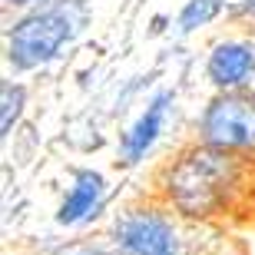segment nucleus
Here are the masks:
<instances>
[{
  "label": "nucleus",
  "instance_id": "obj_1",
  "mask_svg": "<svg viewBox=\"0 0 255 255\" xmlns=\"http://www.w3.org/2000/svg\"><path fill=\"white\" fill-rule=\"evenodd\" d=\"M255 152H226L216 146H189L166 172V199L179 216L212 219L242 212L252 199Z\"/></svg>",
  "mask_w": 255,
  "mask_h": 255
},
{
  "label": "nucleus",
  "instance_id": "obj_2",
  "mask_svg": "<svg viewBox=\"0 0 255 255\" xmlns=\"http://www.w3.org/2000/svg\"><path fill=\"white\" fill-rule=\"evenodd\" d=\"M110 242H113V255H189L186 232L162 209L149 206L120 212Z\"/></svg>",
  "mask_w": 255,
  "mask_h": 255
},
{
  "label": "nucleus",
  "instance_id": "obj_3",
  "mask_svg": "<svg viewBox=\"0 0 255 255\" xmlns=\"http://www.w3.org/2000/svg\"><path fill=\"white\" fill-rule=\"evenodd\" d=\"M73 33V17L63 3L47 10H37L23 17L20 23H13L7 37V57L17 70H33V66H43L60 53L66 40Z\"/></svg>",
  "mask_w": 255,
  "mask_h": 255
},
{
  "label": "nucleus",
  "instance_id": "obj_4",
  "mask_svg": "<svg viewBox=\"0 0 255 255\" xmlns=\"http://www.w3.org/2000/svg\"><path fill=\"white\" fill-rule=\"evenodd\" d=\"M199 136L226 152H255V93H219L199 120Z\"/></svg>",
  "mask_w": 255,
  "mask_h": 255
},
{
  "label": "nucleus",
  "instance_id": "obj_5",
  "mask_svg": "<svg viewBox=\"0 0 255 255\" xmlns=\"http://www.w3.org/2000/svg\"><path fill=\"white\" fill-rule=\"evenodd\" d=\"M206 73L212 80V86H219L222 93H236L255 76V43L246 40H229L219 43L209 53Z\"/></svg>",
  "mask_w": 255,
  "mask_h": 255
},
{
  "label": "nucleus",
  "instance_id": "obj_6",
  "mask_svg": "<svg viewBox=\"0 0 255 255\" xmlns=\"http://www.w3.org/2000/svg\"><path fill=\"white\" fill-rule=\"evenodd\" d=\"M172 103V93H156L149 100V106H146V113L132 123V129L123 136V146H120V156H123L126 166H132V162H139L146 152H149V146L156 142V136L162 132V120H166V110H169Z\"/></svg>",
  "mask_w": 255,
  "mask_h": 255
},
{
  "label": "nucleus",
  "instance_id": "obj_7",
  "mask_svg": "<svg viewBox=\"0 0 255 255\" xmlns=\"http://www.w3.org/2000/svg\"><path fill=\"white\" fill-rule=\"evenodd\" d=\"M103 202V176L93 169H83L76 172L73 186L66 192V199L60 202V212H57V222L60 226H80L86 222L90 216H96V209Z\"/></svg>",
  "mask_w": 255,
  "mask_h": 255
},
{
  "label": "nucleus",
  "instance_id": "obj_8",
  "mask_svg": "<svg viewBox=\"0 0 255 255\" xmlns=\"http://www.w3.org/2000/svg\"><path fill=\"white\" fill-rule=\"evenodd\" d=\"M20 110H23V86L7 80V83H3V110H0V129H3V136L13 129Z\"/></svg>",
  "mask_w": 255,
  "mask_h": 255
},
{
  "label": "nucleus",
  "instance_id": "obj_9",
  "mask_svg": "<svg viewBox=\"0 0 255 255\" xmlns=\"http://www.w3.org/2000/svg\"><path fill=\"white\" fill-rule=\"evenodd\" d=\"M216 10H219V0H189V7L182 10V17H179L182 30H196L199 23H206Z\"/></svg>",
  "mask_w": 255,
  "mask_h": 255
},
{
  "label": "nucleus",
  "instance_id": "obj_10",
  "mask_svg": "<svg viewBox=\"0 0 255 255\" xmlns=\"http://www.w3.org/2000/svg\"><path fill=\"white\" fill-rule=\"evenodd\" d=\"M47 255H113V249H100V246H86V242H73V246H60Z\"/></svg>",
  "mask_w": 255,
  "mask_h": 255
},
{
  "label": "nucleus",
  "instance_id": "obj_11",
  "mask_svg": "<svg viewBox=\"0 0 255 255\" xmlns=\"http://www.w3.org/2000/svg\"><path fill=\"white\" fill-rule=\"evenodd\" d=\"M236 13H249V17L255 20V0H246L242 7H236Z\"/></svg>",
  "mask_w": 255,
  "mask_h": 255
},
{
  "label": "nucleus",
  "instance_id": "obj_12",
  "mask_svg": "<svg viewBox=\"0 0 255 255\" xmlns=\"http://www.w3.org/2000/svg\"><path fill=\"white\" fill-rule=\"evenodd\" d=\"M7 3H17V7H27V3H37V0H7Z\"/></svg>",
  "mask_w": 255,
  "mask_h": 255
}]
</instances>
